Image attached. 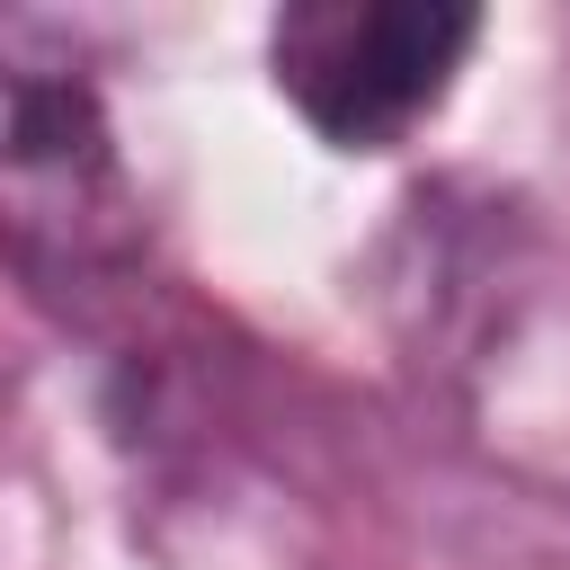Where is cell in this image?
<instances>
[{"instance_id":"cell-1","label":"cell","mask_w":570,"mask_h":570,"mask_svg":"<svg viewBox=\"0 0 570 570\" xmlns=\"http://www.w3.org/2000/svg\"><path fill=\"white\" fill-rule=\"evenodd\" d=\"M0 240L45 285H116L142 258L98 53L45 9H0Z\"/></svg>"},{"instance_id":"cell-2","label":"cell","mask_w":570,"mask_h":570,"mask_svg":"<svg viewBox=\"0 0 570 570\" xmlns=\"http://www.w3.org/2000/svg\"><path fill=\"white\" fill-rule=\"evenodd\" d=\"M481 18L445 0H294L267 18V62L294 116L338 151H392L454 89Z\"/></svg>"}]
</instances>
